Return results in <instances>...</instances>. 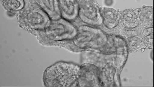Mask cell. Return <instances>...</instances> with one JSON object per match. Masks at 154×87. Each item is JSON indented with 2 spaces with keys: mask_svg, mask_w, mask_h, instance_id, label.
Segmentation results:
<instances>
[{
  "mask_svg": "<svg viewBox=\"0 0 154 87\" xmlns=\"http://www.w3.org/2000/svg\"><path fill=\"white\" fill-rule=\"evenodd\" d=\"M61 16L67 20H72L79 12L78 0H58Z\"/></svg>",
  "mask_w": 154,
  "mask_h": 87,
  "instance_id": "4",
  "label": "cell"
},
{
  "mask_svg": "<svg viewBox=\"0 0 154 87\" xmlns=\"http://www.w3.org/2000/svg\"><path fill=\"white\" fill-rule=\"evenodd\" d=\"M2 3L5 9L9 12L16 14L21 10L25 5L24 0H4Z\"/></svg>",
  "mask_w": 154,
  "mask_h": 87,
  "instance_id": "6",
  "label": "cell"
},
{
  "mask_svg": "<svg viewBox=\"0 0 154 87\" xmlns=\"http://www.w3.org/2000/svg\"><path fill=\"white\" fill-rule=\"evenodd\" d=\"M24 8L16 14L19 23L28 30L41 31L50 25L51 19L34 0H24Z\"/></svg>",
  "mask_w": 154,
  "mask_h": 87,
  "instance_id": "1",
  "label": "cell"
},
{
  "mask_svg": "<svg viewBox=\"0 0 154 87\" xmlns=\"http://www.w3.org/2000/svg\"><path fill=\"white\" fill-rule=\"evenodd\" d=\"M48 14L51 20H55L61 16L58 0H34Z\"/></svg>",
  "mask_w": 154,
  "mask_h": 87,
  "instance_id": "5",
  "label": "cell"
},
{
  "mask_svg": "<svg viewBox=\"0 0 154 87\" xmlns=\"http://www.w3.org/2000/svg\"><path fill=\"white\" fill-rule=\"evenodd\" d=\"M80 17L84 20L94 22L100 18L101 10L95 0H79Z\"/></svg>",
  "mask_w": 154,
  "mask_h": 87,
  "instance_id": "3",
  "label": "cell"
},
{
  "mask_svg": "<svg viewBox=\"0 0 154 87\" xmlns=\"http://www.w3.org/2000/svg\"><path fill=\"white\" fill-rule=\"evenodd\" d=\"M4 1V0H1V2L2 3Z\"/></svg>",
  "mask_w": 154,
  "mask_h": 87,
  "instance_id": "8",
  "label": "cell"
},
{
  "mask_svg": "<svg viewBox=\"0 0 154 87\" xmlns=\"http://www.w3.org/2000/svg\"><path fill=\"white\" fill-rule=\"evenodd\" d=\"M71 28L67 22L60 19L51 21L49 26L45 29L36 31L43 36L56 40L60 39L62 37L69 33Z\"/></svg>",
  "mask_w": 154,
  "mask_h": 87,
  "instance_id": "2",
  "label": "cell"
},
{
  "mask_svg": "<svg viewBox=\"0 0 154 87\" xmlns=\"http://www.w3.org/2000/svg\"><path fill=\"white\" fill-rule=\"evenodd\" d=\"M101 14L107 22L113 23L117 20L119 14L116 10L105 8L101 10Z\"/></svg>",
  "mask_w": 154,
  "mask_h": 87,
  "instance_id": "7",
  "label": "cell"
}]
</instances>
